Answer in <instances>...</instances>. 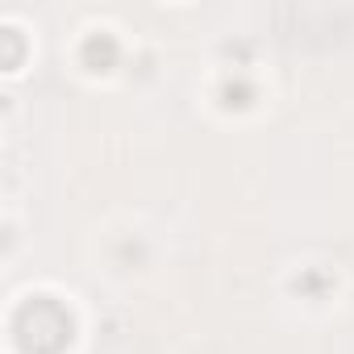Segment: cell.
I'll use <instances>...</instances> for the list:
<instances>
[{"instance_id": "cell-1", "label": "cell", "mask_w": 354, "mask_h": 354, "mask_svg": "<svg viewBox=\"0 0 354 354\" xmlns=\"http://www.w3.org/2000/svg\"><path fill=\"white\" fill-rule=\"evenodd\" d=\"M75 337V321L63 300L55 296H30L13 313V342L26 354H63Z\"/></svg>"}, {"instance_id": "cell-3", "label": "cell", "mask_w": 354, "mask_h": 354, "mask_svg": "<svg viewBox=\"0 0 354 354\" xmlns=\"http://www.w3.org/2000/svg\"><path fill=\"white\" fill-rule=\"evenodd\" d=\"M221 96H225V104H230V109H242V104H250V96H254V88H250L246 80H230Z\"/></svg>"}, {"instance_id": "cell-4", "label": "cell", "mask_w": 354, "mask_h": 354, "mask_svg": "<svg viewBox=\"0 0 354 354\" xmlns=\"http://www.w3.org/2000/svg\"><path fill=\"white\" fill-rule=\"evenodd\" d=\"M0 42H5V67H17V59H21V38H17V30H0Z\"/></svg>"}, {"instance_id": "cell-2", "label": "cell", "mask_w": 354, "mask_h": 354, "mask_svg": "<svg viewBox=\"0 0 354 354\" xmlns=\"http://www.w3.org/2000/svg\"><path fill=\"white\" fill-rule=\"evenodd\" d=\"M80 59H84L88 71H113L117 59H121V46H117L113 34H88L84 46H80Z\"/></svg>"}]
</instances>
